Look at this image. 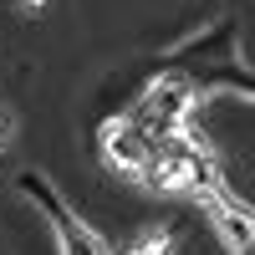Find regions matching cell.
Here are the masks:
<instances>
[{"label":"cell","instance_id":"4","mask_svg":"<svg viewBox=\"0 0 255 255\" xmlns=\"http://www.w3.org/2000/svg\"><path fill=\"white\" fill-rule=\"evenodd\" d=\"M168 250H174V240H168V230H148V235L133 245V250H128V255H168Z\"/></svg>","mask_w":255,"mask_h":255},{"label":"cell","instance_id":"3","mask_svg":"<svg viewBox=\"0 0 255 255\" xmlns=\"http://www.w3.org/2000/svg\"><path fill=\"white\" fill-rule=\"evenodd\" d=\"M199 199H204L209 215H215V225H220V235L230 240V250H235V255H250V215H245V204H235V199H230L225 189H215V184H204Z\"/></svg>","mask_w":255,"mask_h":255},{"label":"cell","instance_id":"2","mask_svg":"<svg viewBox=\"0 0 255 255\" xmlns=\"http://www.w3.org/2000/svg\"><path fill=\"white\" fill-rule=\"evenodd\" d=\"M148 148H153V138L143 133V128L128 118V123H113L108 133H102V153H108V163L118 168V174H138Z\"/></svg>","mask_w":255,"mask_h":255},{"label":"cell","instance_id":"6","mask_svg":"<svg viewBox=\"0 0 255 255\" xmlns=\"http://www.w3.org/2000/svg\"><path fill=\"white\" fill-rule=\"evenodd\" d=\"M46 5H51V0H20V10H31V15H36V10H46Z\"/></svg>","mask_w":255,"mask_h":255},{"label":"cell","instance_id":"5","mask_svg":"<svg viewBox=\"0 0 255 255\" xmlns=\"http://www.w3.org/2000/svg\"><path fill=\"white\" fill-rule=\"evenodd\" d=\"M10 133H15V118H10V108H5V102H0V148L10 143Z\"/></svg>","mask_w":255,"mask_h":255},{"label":"cell","instance_id":"1","mask_svg":"<svg viewBox=\"0 0 255 255\" xmlns=\"http://www.w3.org/2000/svg\"><path fill=\"white\" fill-rule=\"evenodd\" d=\"M138 179L153 189V194H189V189H199V158L184 153L174 138H158L153 148H148Z\"/></svg>","mask_w":255,"mask_h":255}]
</instances>
